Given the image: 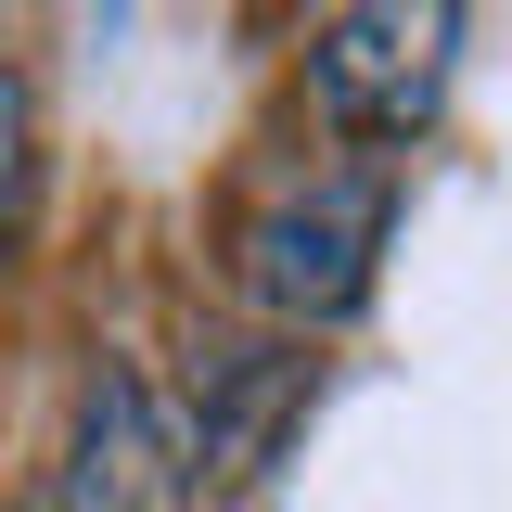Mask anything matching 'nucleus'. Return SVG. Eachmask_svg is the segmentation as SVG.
<instances>
[{
  "mask_svg": "<svg viewBox=\"0 0 512 512\" xmlns=\"http://www.w3.org/2000/svg\"><path fill=\"white\" fill-rule=\"evenodd\" d=\"M461 77V13L448 0H359V13H320L308 26V90L346 141H423Z\"/></svg>",
  "mask_w": 512,
  "mask_h": 512,
  "instance_id": "2",
  "label": "nucleus"
},
{
  "mask_svg": "<svg viewBox=\"0 0 512 512\" xmlns=\"http://www.w3.org/2000/svg\"><path fill=\"white\" fill-rule=\"evenodd\" d=\"M192 500H205V487H192V461H180L167 397L128 372V359H90L77 410H64V461H52V487H39V512H192Z\"/></svg>",
  "mask_w": 512,
  "mask_h": 512,
  "instance_id": "3",
  "label": "nucleus"
},
{
  "mask_svg": "<svg viewBox=\"0 0 512 512\" xmlns=\"http://www.w3.org/2000/svg\"><path fill=\"white\" fill-rule=\"evenodd\" d=\"M384 218H397V167L384 154H333L308 180H282L269 205L244 218V295L282 333H320L372 295V256H384Z\"/></svg>",
  "mask_w": 512,
  "mask_h": 512,
  "instance_id": "1",
  "label": "nucleus"
},
{
  "mask_svg": "<svg viewBox=\"0 0 512 512\" xmlns=\"http://www.w3.org/2000/svg\"><path fill=\"white\" fill-rule=\"evenodd\" d=\"M295 397H308V359L295 346H218L205 372H192V487H231V474H256L269 448H282V423H295Z\"/></svg>",
  "mask_w": 512,
  "mask_h": 512,
  "instance_id": "4",
  "label": "nucleus"
},
{
  "mask_svg": "<svg viewBox=\"0 0 512 512\" xmlns=\"http://www.w3.org/2000/svg\"><path fill=\"white\" fill-rule=\"evenodd\" d=\"M26 141H39V116H26V77L0 64V269H13V218H26Z\"/></svg>",
  "mask_w": 512,
  "mask_h": 512,
  "instance_id": "5",
  "label": "nucleus"
}]
</instances>
